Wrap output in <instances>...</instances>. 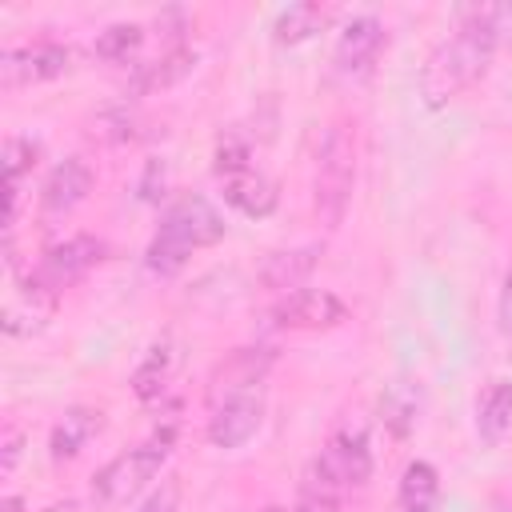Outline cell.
Instances as JSON below:
<instances>
[{
  "instance_id": "22",
  "label": "cell",
  "mask_w": 512,
  "mask_h": 512,
  "mask_svg": "<svg viewBox=\"0 0 512 512\" xmlns=\"http://www.w3.org/2000/svg\"><path fill=\"white\" fill-rule=\"evenodd\" d=\"M140 44H144V24H136V20H116V24H108V28L96 32L92 52H96L100 60L124 64V60H132V56L140 52Z\"/></svg>"
},
{
  "instance_id": "19",
  "label": "cell",
  "mask_w": 512,
  "mask_h": 512,
  "mask_svg": "<svg viewBox=\"0 0 512 512\" xmlns=\"http://www.w3.org/2000/svg\"><path fill=\"white\" fill-rule=\"evenodd\" d=\"M328 16H332L328 4H312V0L288 4V8H280L276 20H272V40H276V44H300V40H308L312 32H320V28L328 24Z\"/></svg>"
},
{
  "instance_id": "9",
  "label": "cell",
  "mask_w": 512,
  "mask_h": 512,
  "mask_svg": "<svg viewBox=\"0 0 512 512\" xmlns=\"http://www.w3.org/2000/svg\"><path fill=\"white\" fill-rule=\"evenodd\" d=\"M72 52L68 44L44 36L32 44H8L0 52V84L4 88H20V84H36V80H52L68 68Z\"/></svg>"
},
{
  "instance_id": "10",
  "label": "cell",
  "mask_w": 512,
  "mask_h": 512,
  "mask_svg": "<svg viewBox=\"0 0 512 512\" xmlns=\"http://www.w3.org/2000/svg\"><path fill=\"white\" fill-rule=\"evenodd\" d=\"M272 348H236V352H228L216 368H212V376H208V400H216V396H228V392H240V388H264V376H268V368H272Z\"/></svg>"
},
{
  "instance_id": "23",
  "label": "cell",
  "mask_w": 512,
  "mask_h": 512,
  "mask_svg": "<svg viewBox=\"0 0 512 512\" xmlns=\"http://www.w3.org/2000/svg\"><path fill=\"white\" fill-rule=\"evenodd\" d=\"M340 496H344V488H336L316 464H308V472L300 480L296 512H340Z\"/></svg>"
},
{
  "instance_id": "29",
  "label": "cell",
  "mask_w": 512,
  "mask_h": 512,
  "mask_svg": "<svg viewBox=\"0 0 512 512\" xmlns=\"http://www.w3.org/2000/svg\"><path fill=\"white\" fill-rule=\"evenodd\" d=\"M16 460H20V428H8V432H4V464H0V472L12 476Z\"/></svg>"
},
{
  "instance_id": "28",
  "label": "cell",
  "mask_w": 512,
  "mask_h": 512,
  "mask_svg": "<svg viewBox=\"0 0 512 512\" xmlns=\"http://www.w3.org/2000/svg\"><path fill=\"white\" fill-rule=\"evenodd\" d=\"M496 328L512 340V268L504 272V284H500V300H496Z\"/></svg>"
},
{
  "instance_id": "8",
  "label": "cell",
  "mask_w": 512,
  "mask_h": 512,
  "mask_svg": "<svg viewBox=\"0 0 512 512\" xmlns=\"http://www.w3.org/2000/svg\"><path fill=\"white\" fill-rule=\"evenodd\" d=\"M268 316L276 328H288V332H328L348 320V304L328 288H296L280 296Z\"/></svg>"
},
{
  "instance_id": "6",
  "label": "cell",
  "mask_w": 512,
  "mask_h": 512,
  "mask_svg": "<svg viewBox=\"0 0 512 512\" xmlns=\"http://www.w3.org/2000/svg\"><path fill=\"white\" fill-rule=\"evenodd\" d=\"M100 260H104V244H100L96 236H88V232H76V236L52 244V248L40 256V264L28 272V280H36L40 288H48V292L56 296L60 288H68V284H76L80 276H88Z\"/></svg>"
},
{
  "instance_id": "3",
  "label": "cell",
  "mask_w": 512,
  "mask_h": 512,
  "mask_svg": "<svg viewBox=\"0 0 512 512\" xmlns=\"http://www.w3.org/2000/svg\"><path fill=\"white\" fill-rule=\"evenodd\" d=\"M356 184V136L348 124H328L316 148V172H312V212L324 228H336L348 212Z\"/></svg>"
},
{
  "instance_id": "26",
  "label": "cell",
  "mask_w": 512,
  "mask_h": 512,
  "mask_svg": "<svg viewBox=\"0 0 512 512\" xmlns=\"http://www.w3.org/2000/svg\"><path fill=\"white\" fill-rule=\"evenodd\" d=\"M92 132L104 136V140H128V136H132V116H128V108H108V112H100L96 124H92Z\"/></svg>"
},
{
  "instance_id": "25",
  "label": "cell",
  "mask_w": 512,
  "mask_h": 512,
  "mask_svg": "<svg viewBox=\"0 0 512 512\" xmlns=\"http://www.w3.org/2000/svg\"><path fill=\"white\" fill-rule=\"evenodd\" d=\"M252 164V152H248V144L240 140V136H220V144H216V156H212V168H216V176L224 180V176H232V172H240V168H248Z\"/></svg>"
},
{
  "instance_id": "7",
  "label": "cell",
  "mask_w": 512,
  "mask_h": 512,
  "mask_svg": "<svg viewBox=\"0 0 512 512\" xmlns=\"http://www.w3.org/2000/svg\"><path fill=\"white\" fill-rule=\"evenodd\" d=\"M336 488H360L372 476V444L364 424H340L328 444L320 448V456L312 460Z\"/></svg>"
},
{
  "instance_id": "4",
  "label": "cell",
  "mask_w": 512,
  "mask_h": 512,
  "mask_svg": "<svg viewBox=\"0 0 512 512\" xmlns=\"http://www.w3.org/2000/svg\"><path fill=\"white\" fill-rule=\"evenodd\" d=\"M168 452H172V428H168V432H156L152 440H144V444H136V448L116 452V456L92 476V496L104 500V504H124V500H132V496L164 468Z\"/></svg>"
},
{
  "instance_id": "24",
  "label": "cell",
  "mask_w": 512,
  "mask_h": 512,
  "mask_svg": "<svg viewBox=\"0 0 512 512\" xmlns=\"http://www.w3.org/2000/svg\"><path fill=\"white\" fill-rule=\"evenodd\" d=\"M36 152H40V144H36L32 136H8V140H4V172H8V192H20L24 172L36 164Z\"/></svg>"
},
{
  "instance_id": "27",
  "label": "cell",
  "mask_w": 512,
  "mask_h": 512,
  "mask_svg": "<svg viewBox=\"0 0 512 512\" xmlns=\"http://www.w3.org/2000/svg\"><path fill=\"white\" fill-rule=\"evenodd\" d=\"M140 512H180V480H164L140 504Z\"/></svg>"
},
{
  "instance_id": "18",
  "label": "cell",
  "mask_w": 512,
  "mask_h": 512,
  "mask_svg": "<svg viewBox=\"0 0 512 512\" xmlns=\"http://www.w3.org/2000/svg\"><path fill=\"white\" fill-rule=\"evenodd\" d=\"M400 512H436V500H440V472L436 464L428 460H412L400 476Z\"/></svg>"
},
{
  "instance_id": "1",
  "label": "cell",
  "mask_w": 512,
  "mask_h": 512,
  "mask_svg": "<svg viewBox=\"0 0 512 512\" xmlns=\"http://www.w3.org/2000/svg\"><path fill=\"white\" fill-rule=\"evenodd\" d=\"M504 20H512V8H464L460 24L452 36H444L424 68H420V96L428 108H444L452 104L464 88H472L480 80V72L492 60V48L504 32Z\"/></svg>"
},
{
  "instance_id": "5",
  "label": "cell",
  "mask_w": 512,
  "mask_h": 512,
  "mask_svg": "<svg viewBox=\"0 0 512 512\" xmlns=\"http://www.w3.org/2000/svg\"><path fill=\"white\" fill-rule=\"evenodd\" d=\"M264 424V388H240L208 400V440L216 448L248 444Z\"/></svg>"
},
{
  "instance_id": "15",
  "label": "cell",
  "mask_w": 512,
  "mask_h": 512,
  "mask_svg": "<svg viewBox=\"0 0 512 512\" xmlns=\"http://www.w3.org/2000/svg\"><path fill=\"white\" fill-rule=\"evenodd\" d=\"M104 428V412L100 408H88V404H76L68 408L56 424H52V436H48V448L56 460H72L88 448V440Z\"/></svg>"
},
{
  "instance_id": "31",
  "label": "cell",
  "mask_w": 512,
  "mask_h": 512,
  "mask_svg": "<svg viewBox=\"0 0 512 512\" xmlns=\"http://www.w3.org/2000/svg\"><path fill=\"white\" fill-rule=\"evenodd\" d=\"M260 512H296V508H284V504H268V508H260Z\"/></svg>"
},
{
  "instance_id": "13",
  "label": "cell",
  "mask_w": 512,
  "mask_h": 512,
  "mask_svg": "<svg viewBox=\"0 0 512 512\" xmlns=\"http://www.w3.org/2000/svg\"><path fill=\"white\" fill-rule=\"evenodd\" d=\"M316 260H320V244H292V248H276V252H268V256H264V264H260V284H264L268 292L288 296V292H296V288L312 276Z\"/></svg>"
},
{
  "instance_id": "20",
  "label": "cell",
  "mask_w": 512,
  "mask_h": 512,
  "mask_svg": "<svg viewBox=\"0 0 512 512\" xmlns=\"http://www.w3.org/2000/svg\"><path fill=\"white\" fill-rule=\"evenodd\" d=\"M172 364H176L172 344H168V340L152 344V348L144 352V360L136 364V372H132V392H136L140 400H156V396L164 392L168 376H172Z\"/></svg>"
},
{
  "instance_id": "16",
  "label": "cell",
  "mask_w": 512,
  "mask_h": 512,
  "mask_svg": "<svg viewBox=\"0 0 512 512\" xmlns=\"http://www.w3.org/2000/svg\"><path fill=\"white\" fill-rule=\"evenodd\" d=\"M196 64V48L192 44H172L164 48L156 60L136 64L132 72V92H156V88H172L176 80H184Z\"/></svg>"
},
{
  "instance_id": "11",
  "label": "cell",
  "mask_w": 512,
  "mask_h": 512,
  "mask_svg": "<svg viewBox=\"0 0 512 512\" xmlns=\"http://www.w3.org/2000/svg\"><path fill=\"white\" fill-rule=\"evenodd\" d=\"M88 192H92V168H88V160L64 156L60 164H52V172H48L44 184H40V208H44L48 216H64V212H72Z\"/></svg>"
},
{
  "instance_id": "14",
  "label": "cell",
  "mask_w": 512,
  "mask_h": 512,
  "mask_svg": "<svg viewBox=\"0 0 512 512\" xmlns=\"http://www.w3.org/2000/svg\"><path fill=\"white\" fill-rule=\"evenodd\" d=\"M220 184H224V200H228L236 212L252 216V220L272 216V208H276V200H280L276 180H272L268 172H260L256 164H248V168H240V172L224 176Z\"/></svg>"
},
{
  "instance_id": "30",
  "label": "cell",
  "mask_w": 512,
  "mask_h": 512,
  "mask_svg": "<svg viewBox=\"0 0 512 512\" xmlns=\"http://www.w3.org/2000/svg\"><path fill=\"white\" fill-rule=\"evenodd\" d=\"M44 512H80V504L76 500H64V504H48Z\"/></svg>"
},
{
  "instance_id": "2",
  "label": "cell",
  "mask_w": 512,
  "mask_h": 512,
  "mask_svg": "<svg viewBox=\"0 0 512 512\" xmlns=\"http://www.w3.org/2000/svg\"><path fill=\"white\" fill-rule=\"evenodd\" d=\"M220 236H224V216L216 212V204L204 200L200 192H184L164 208V220L148 240L144 264L156 276H176L196 248H208Z\"/></svg>"
},
{
  "instance_id": "17",
  "label": "cell",
  "mask_w": 512,
  "mask_h": 512,
  "mask_svg": "<svg viewBox=\"0 0 512 512\" xmlns=\"http://www.w3.org/2000/svg\"><path fill=\"white\" fill-rule=\"evenodd\" d=\"M476 432L488 444L512 432V380H492L484 388V396L476 400Z\"/></svg>"
},
{
  "instance_id": "12",
  "label": "cell",
  "mask_w": 512,
  "mask_h": 512,
  "mask_svg": "<svg viewBox=\"0 0 512 512\" xmlns=\"http://www.w3.org/2000/svg\"><path fill=\"white\" fill-rule=\"evenodd\" d=\"M380 44H384V24L372 12L352 16L340 28V36H336V68L348 72V76L368 72L372 60H376V52H380Z\"/></svg>"
},
{
  "instance_id": "21",
  "label": "cell",
  "mask_w": 512,
  "mask_h": 512,
  "mask_svg": "<svg viewBox=\"0 0 512 512\" xmlns=\"http://www.w3.org/2000/svg\"><path fill=\"white\" fill-rule=\"evenodd\" d=\"M416 412H420V392H416L408 380L392 384V388L380 396V420H384V428H388L396 440H404V436L416 428Z\"/></svg>"
}]
</instances>
